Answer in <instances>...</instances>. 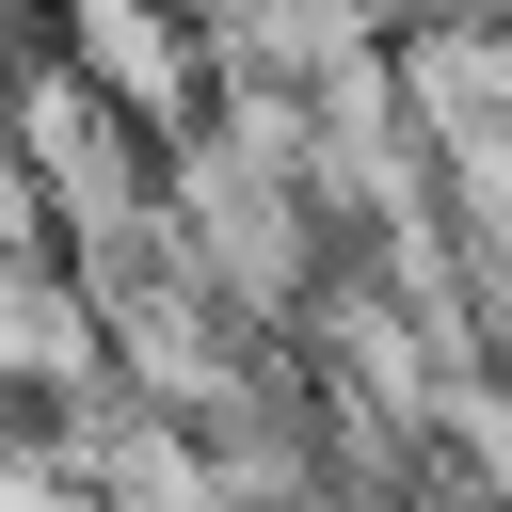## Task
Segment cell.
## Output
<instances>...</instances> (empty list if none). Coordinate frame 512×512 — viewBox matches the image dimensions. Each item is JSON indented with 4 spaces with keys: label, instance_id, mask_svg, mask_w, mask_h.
Here are the masks:
<instances>
[{
    "label": "cell",
    "instance_id": "cell-1",
    "mask_svg": "<svg viewBox=\"0 0 512 512\" xmlns=\"http://www.w3.org/2000/svg\"><path fill=\"white\" fill-rule=\"evenodd\" d=\"M32 64H64L128 144H192V112H208V48H192L176 0H48Z\"/></svg>",
    "mask_w": 512,
    "mask_h": 512
},
{
    "label": "cell",
    "instance_id": "cell-2",
    "mask_svg": "<svg viewBox=\"0 0 512 512\" xmlns=\"http://www.w3.org/2000/svg\"><path fill=\"white\" fill-rule=\"evenodd\" d=\"M0 512H80V480H64L32 432H0Z\"/></svg>",
    "mask_w": 512,
    "mask_h": 512
}]
</instances>
